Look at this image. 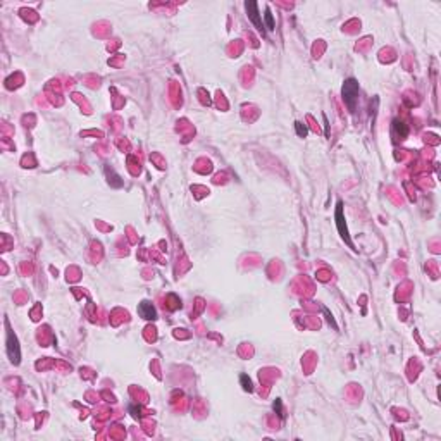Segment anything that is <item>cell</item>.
<instances>
[{
    "mask_svg": "<svg viewBox=\"0 0 441 441\" xmlns=\"http://www.w3.org/2000/svg\"><path fill=\"white\" fill-rule=\"evenodd\" d=\"M343 100H345V104H346V107H348L352 112H355L357 102H359V83H357L353 78H350V79L345 81Z\"/></svg>",
    "mask_w": 441,
    "mask_h": 441,
    "instance_id": "obj_1",
    "label": "cell"
},
{
    "mask_svg": "<svg viewBox=\"0 0 441 441\" xmlns=\"http://www.w3.org/2000/svg\"><path fill=\"white\" fill-rule=\"evenodd\" d=\"M336 228H338V231H340V235H341V238H343L346 243L350 245V247H353L352 245V240H350V236H348V229H346V222H345V216H343V204L341 202H338V205H336Z\"/></svg>",
    "mask_w": 441,
    "mask_h": 441,
    "instance_id": "obj_2",
    "label": "cell"
},
{
    "mask_svg": "<svg viewBox=\"0 0 441 441\" xmlns=\"http://www.w3.org/2000/svg\"><path fill=\"white\" fill-rule=\"evenodd\" d=\"M7 353L11 357V360L14 364H19V346H17V338L12 333L11 329H7Z\"/></svg>",
    "mask_w": 441,
    "mask_h": 441,
    "instance_id": "obj_3",
    "label": "cell"
},
{
    "mask_svg": "<svg viewBox=\"0 0 441 441\" xmlns=\"http://www.w3.org/2000/svg\"><path fill=\"white\" fill-rule=\"evenodd\" d=\"M245 9H247L248 19L255 24L257 30L264 31V23H262V19H260V16H259V5H257L255 2H247V4H245Z\"/></svg>",
    "mask_w": 441,
    "mask_h": 441,
    "instance_id": "obj_4",
    "label": "cell"
},
{
    "mask_svg": "<svg viewBox=\"0 0 441 441\" xmlns=\"http://www.w3.org/2000/svg\"><path fill=\"white\" fill-rule=\"evenodd\" d=\"M138 314L140 317L147 319V321H154L157 319V312H155V307L150 302H142L138 305Z\"/></svg>",
    "mask_w": 441,
    "mask_h": 441,
    "instance_id": "obj_5",
    "label": "cell"
},
{
    "mask_svg": "<svg viewBox=\"0 0 441 441\" xmlns=\"http://www.w3.org/2000/svg\"><path fill=\"white\" fill-rule=\"evenodd\" d=\"M274 26H276V24H274V19H272V14H271V11L267 9V11H266V28H267V30L272 31V30H274Z\"/></svg>",
    "mask_w": 441,
    "mask_h": 441,
    "instance_id": "obj_6",
    "label": "cell"
},
{
    "mask_svg": "<svg viewBox=\"0 0 441 441\" xmlns=\"http://www.w3.org/2000/svg\"><path fill=\"white\" fill-rule=\"evenodd\" d=\"M295 126H297L298 136H305L307 135V128H305V126H302V123H295Z\"/></svg>",
    "mask_w": 441,
    "mask_h": 441,
    "instance_id": "obj_7",
    "label": "cell"
},
{
    "mask_svg": "<svg viewBox=\"0 0 441 441\" xmlns=\"http://www.w3.org/2000/svg\"><path fill=\"white\" fill-rule=\"evenodd\" d=\"M241 383H243V388H245V390H247V391H252V381L248 379V378H247L245 374L241 376Z\"/></svg>",
    "mask_w": 441,
    "mask_h": 441,
    "instance_id": "obj_8",
    "label": "cell"
}]
</instances>
